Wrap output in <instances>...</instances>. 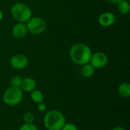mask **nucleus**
<instances>
[{"label":"nucleus","mask_w":130,"mask_h":130,"mask_svg":"<svg viewBox=\"0 0 130 130\" xmlns=\"http://www.w3.org/2000/svg\"><path fill=\"white\" fill-rule=\"evenodd\" d=\"M92 51L91 48L84 43H77L69 50V57L76 65L83 66L89 63Z\"/></svg>","instance_id":"f257e3e1"},{"label":"nucleus","mask_w":130,"mask_h":130,"mask_svg":"<svg viewBox=\"0 0 130 130\" xmlns=\"http://www.w3.org/2000/svg\"><path fill=\"white\" fill-rule=\"evenodd\" d=\"M65 123V116L56 110L48 111L43 117V125L47 130H61Z\"/></svg>","instance_id":"f03ea898"},{"label":"nucleus","mask_w":130,"mask_h":130,"mask_svg":"<svg viewBox=\"0 0 130 130\" xmlns=\"http://www.w3.org/2000/svg\"><path fill=\"white\" fill-rule=\"evenodd\" d=\"M11 14L12 18L21 23H27L32 17V11L30 8L25 3L17 2L11 8Z\"/></svg>","instance_id":"7ed1b4c3"},{"label":"nucleus","mask_w":130,"mask_h":130,"mask_svg":"<svg viewBox=\"0 0 130 130\" xmlns=\"http://www.w3.org/2000/svg\"><path fill=\"white\" fill-rule=\"evenodd\" d=\"M24 91L20 87H8L4 92L2 98L4 103L10 107H14L18 105L23 100Z\"/></svg>","instance_id":"20e7f679"},{"label":"nucleus","mask_w":130,"mask_h":130,"mask_svg":"<svg viewBox=\"0 0 130 130\" xmlns=\"http://www.w3.org/2000/svg\"><path fill=\"white\" fill-rule=\"evenodd\" d=\"M25 24L27 28V31L35 35L43 33L46 28V23L45 20L37 16H32Z\"/></svg>","instance_id":"39448f33"},{"label":"nucleus","mask_w":130,"mask_h":130,"mask_svg":"<svg viewBox=\"0 0 130 130\" xmlns=\"http://www.w3.org/2000/svg\"><path fill=\"white\" fill-rule=\"evenodd\" d=\"M89 63L94 69H103L108 63V56L104 52H96L92 53Z\"/></svg>","instance_id":"423d86ee"},{"label":"nucleus","mask_w":130,"mask_h":130,"mask_svg":"<svg viewBox=\"0 0 130 130\" xmlns=\"http://www.w3.org/2000/svg\"><path fill=\"white\" fill-rule=\"evenodd\" d=\"M29 63L28 58L27 56L22 53H16L13 55L10 59L11 66L16 70L24 69Z\"/></svg>","instance_id":"0eeeda50"},{"label":"nucleus","mask_w":130,"mask_h":130,"mask_svg":"<svg viewBox=\"0 0 130 130\" xmlns=\"http://www.w3.org/2000/svg\"><path fill=\"white\" fill-rule=\"evenodd\" d=\"M116 22V16L110 11L103 12L98 18V23L104 27H109L113 26Z\"/></svg>","instance_id":"6e6552de"},{"label":"nucleus","mask_w":130,"mask_h":130,"mask_svg":"<svg viewBox=\"0 0 130 130\" xmlns=\"http://www.w3.org/2000/svg\"><path fill=\"white\" fill-rule=\"evenodd\" d=\"M27 28L25 23L18 22L15 24L11 29L12 36L16 39H22L27 34Z\"/></svg>","instance_id":"1a4fd4ad"},{"label":"nucleus","mask_w":130,"mask_h":130,"mask_svg":"<svg viewBox=\"0 0 130 130\" xmlns=\"http://www.w3.org/2000/svg\"><path fill=\"white\" fill-rule=\"evenodd\" d=\"M21 89L23 91L25 92H29L30 93L34 90L36 89L37 88V82L35 79L30 77H27L24 78H22V82L20 86Z\"/></svg>","instance_id":"9d476101"},{"label":"nucleus","mask_w":130,"mask_h":130,"mask_svg":"<svg viewBox=\"0 0 130 130\" xmlns=\"http://www.w3.org/2000/svg\"><path fill=\"white\" fill-rule=\"evenodd\" d=\"M119 94L124 98H127L130 97V85L128 82H123L120 85L118 88Z\"/></svg>","instance_id":"9b49d317"},{"label":"nucleus","mask_w":130,"mask_h":130,"mask_svg":"<svg viewBox=\"0 0 130 130\" xmlns=\"http://www.w3.org/2000/svg\"><path fill=\"white\" fill-rule=\"evenodd\" d=\"M95 69L90 64L87 63L83 66H82L81 73L85 78H91L94 74Z\"/></svg>","instance_id":"f8f14e48"},{"label":"nucleus","mask_w":130,"mask_h":130,"mask_svg":"<svg viewBox=\"0 0 130 130\" xmlns=\"http://www.w3.org/2000/svg\"><path fill=\"white\" fill-rule=\"evenodd\" d=\"M117 10L121 14H127L130 11L129 1L122 0L117 4Z\"/></svg>","instance_id":"ddd939ff"},{"label":"nucleus","mask_w":130,"mask_h":130,"mask_svg":"<svg viewBox=\"0 0 130 130\" xmlns=\"http://www.w3.org/2000/svg\"><path fill=\"white\" fill-rule=\"evenodd\" d=\"M30 99L33 102L36 103V104H39V103H41V102H43L44 101V95L43 94L39 91V90H34L33 91L30 92Z\"/></svg>","instance_id":"4468645a"},{"label":"nucleus","mask_w":130,"mask_h":130,"mask_svg":"<svg viewBox=\"0 0 130 130\" xmlns=\"http://www.w3.org/2000/svg\"><path fill=\"white\" fill-rule=\"evenodd\" d=\"M23 121L24 123H34V115L31 112H26L23 115Z\"/></svg>","instance_id":"2eb2a0df"},{"label":"nucleus","mask_w":130,"mask_h":130,"mask_svg":"<svg viewBox=\"0 0 130 130\" xmlns=\"http://www.w3.org/2000/svg\"><path fill=\"white\" fill-rule=\"evenodd\" d=\"M22 82V78L19 75H14L13 76L10 80V85L11 86L14 87H20Z\"/></svg>","instance_id":"dca6fc26"},{"label":"nucleus","mask_w":130,"mask_h":130,"mask_svg":"<svg viewBox=\"0 0 130 130\" xmlns=\"http://www.w3.org/2000/svg\"><path fill=\"white\" fill-rule=\"evenodd\" d=\"M18 130H38V129L34 123H24Z\"/></svg>","instance_id":"f3484780"},{"label":"nucleus","mask_w":130,"mask_h":130,"mask_svg":"<svg viewBox=\"0 0 130 130\" xmlns=\"http://www.w3.org/2000/svg\"><path fill=\"white\" fill-rule=\"evenodd\" d=\"M61 130H78V129L74 123H66Z\"/></svg>","instance_id":"a211bd4d"},{"label":"nucleus","mask_w":130,"mask_h":130,"mask_svg":"<svg viewBox=\"0 0 130 130\" xmlns=\"http://www.w3.org/2000/svg\"><path fill=\"white\" fill-rule=\"evenodd\" d=\"M46 109V104H44L43 102H41V103H39L37 104V110L40 112H43L45 111Z\"/></svg>","instance_id":"6ab92c4d"},{"label":"nucleus","mask_w":130,"mask_h":130,"mask_svg":"<svg viewBox=\"0 0 130 130\" xmlns=\"http://www.w3.org/2000/svg\"><path fill=\"white\" fill-rule=\"evenodd\" d=\"M107 1H108L109 2H110V3H112V4H116V5H117L120 2H121L122 0H107Z\"/></svg>","instance_id":"aec40b11"},{"label":"nucleus","mask_w":130,"mask_h":130,"mask_svg":"<svg viewBox=\"0 0 130 130\" xmlns=\"http://www.w3.org/2000/svg\"><path fill=\"white\" fill-rule=\"evenodd\" d=\"M112 130H126L123 127H121V126H116L114 127L113 129H112Z\"/></svg>","instance_id":"412c9836"},{"label":"nucleus","mask_w":130,"mask_h":130,"mask_svg":"<svg viewBox=\"0 0 130 130\" xmlns=\"http://www.w3.org/2000/svg\"><path fill=\"white\" fill-rule=\"evenodd\" d=\"M3 17H4V14H3V12L0 9V21L3 19Z\"/></svg>","instance_id":"4be33fe9"},{"label":"nucleus","mask_w":130,"mask_h":130,"mask_svg":"<svg viewBox=\"0 0 130 130\" xmlns=\"http://www.w3.org/2000/svg\"><path fill=\"white\" fill-rule=\"evenodd\" d=\"M127 1H130V0H127Z\"/></svg>","instance_id":"5701e85b"}]
</instances>
